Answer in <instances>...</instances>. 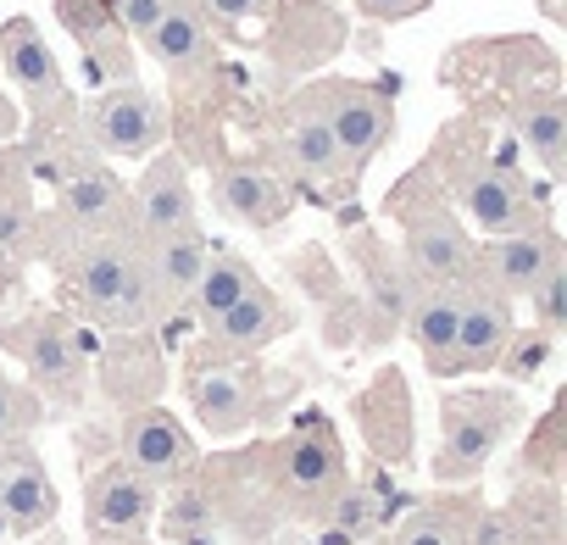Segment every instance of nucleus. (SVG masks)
I'll list each match as a JSON object with an SVG mask.
<instances>
[{"mask_svg":"<svg viewBox=\"0 0 567 545\" xmlns=\"http://www.w3.org/2000/svg\"><path fill=\"white\" fill-rule=\"evenodd\" d=\"M40 261H51L62 272L68 296L79 301V312L101 329H123V335H140L156 323L151 312V290H145V256H140V234L123 223V228H106V234H79V239H62L51 245Z\"/></svg>","mask_w":567,"mask_h":545,"instance_id":"1","label":"nucleus"},{"mask_svg":"<svg viewBox=\"0 0 567 545\" xmlns=\"http://www.w3.org/2000/svg\"><path fill=\"white\" fill-rule=\"evenodd\" d=\"M451 189H456V200L467 206V217H473L484 234L550 228V200H545L506 156H489L484 145H478L473 156H456V162H451Z\"/></svg>","mask_w":567,"mask_h":545,"instance_id":"2","label":"nucleus"},{"mask_svg":"<svg viewBox=\"0 0 567 545\" xmlns=\"http://www.w3.org/2000/svg\"><path fill=\"white\" fill-rule=\"evenodd\" d=\"M0 68H7V79L23 90V101L34 112V140L84 128V106L73 101V90H68L45 34L34 29V18H7L0 23Z\"/></svg>","mask_w":567,"mask_h":545,"instance_id":"3","label":"nucleus"},{"mask_svg":"<svg viewBox=\"0 0 567 545\" xmlns=\"http://www.w3.org/2000/svg\"><path fill=\"white\" fill-rule=\"evenodd\" d=\"M390 212L406 228V272H412L417 285H451V290H462L473 279V250L478 245L462 234V223L440 206L434 189L423 200H412L406 189H395Z\"/></svg>","mask_w":567,"mask_h":545,"instance_id":"4","label":"nucleus"},{"mask_svg":"<svg viewBox=\"0 0 567 545\" xmlns=\"http://www.w3.org/2000/svg\"><path fill=\"white\" fill-rule=\"evenodd\" d=\"M0 346L18 351L34 390L51 401H84V340L51 307H29L18 323H0Z\"/></svg>","mask_w":567,"mask_h":545,"instance_id":"5","label":"nucleus"},{"mask_svg":"<svg viewBox=\"0 0 567 545\" xmlns=\"http://www.w3.org/2000/svg\"><path fill=\"white\" fill-rule=\"evenodd\" d=\"M517 423V395L506 390H462L445 401V440H440V456H434V479L440 484H456V479H473L495 445L512 434Z\"/></svg>","mask_w":567,"mask_h":545,"instance_id":"6","label":"nucleus"},{"mask_svg":"<svg viewBox=\"0 0 567 545\" xmlns=\"http://www.w3.org/2000/svg\"><path fill=\"white\" fill-rule=\"evenodd\" d=\"M329 123V134L340 140L346 151V167L351 178H362V167L390 145L395 134V84H357V79H329V84H312L307 90Z\"/></svg>","mask_w":567,"mask_h":545,"instance_id":"7","label":"nucleus"},{"mask_svg":"<svg viewBox=\"0 0 567 545\" xmlns=\"http://www.w3.org/2000/svg\"><path fill=\"white\" fill-rule=\"evenodd\" d=\"M84 134L106 162H145L167 145V112L140 79H117L84 106Z\"/></svg>","mask_w":567,"mask_h":545,"instance_id":"8","label":"nucleus"},{"mask_svg":"<svg viewBox=\"0 0 567 545\" xmlns=\"http://www.w3.org/2000/svg\"><path fill=\"white\" fill-rule=\"evenodd\" d=\"M145 51L162 62L167 84L184 95L200 79H212L217 68V45H212V18H206V0H167L162 18L140 34Z\"/></svg>","mask_w":567,"mask_h":545,"instance_id":"9","label":"nucleus"},{"mask_svg":"<svg viewBox=\"0 0 567 545\" xmlns=\"http://www.w3.org/2000/svg\"><path fill=\"white\" fill-rule=\"evenodd\" d=\"M561 261H567V245H561L556 223L550 228H528V234H489L473 250V279H484L506 301H517V296L528 301V290Z\"/></svg>","mask_w":567,"mask_h":545,"instance_id":"10","label":"nucleus"},{"mask_svg":"<svg viewBox=\"0 0 567 545\" xmlns=\"http://www.w3.org/2000/svg\"><path fill=\"white\" fill-rule=\"evenodd\" d=\"M200 223L195 212V184H189V162L178 151H156L145 156V173L140 184L128 189V228L140 239L151 234H173V228H189Z\"/></svg>","mask_w":567,"mask_h":545,"instance_id":"11","label":"nucleus"},{"mask_svg":"<svg viewBox=\"0 0 567 545\" xmlns=\"http://www.w3.org/2000/svg\"><path fill=\"white\" fill-rule=\"evenodd\" d=\"M512 301L501 290H489L484 279H467L462 285V312H456V340H451V362H445V379L456 373H484L501 362L506 340H512Z\"/></svg>","mask_w":567,"mask_h":545,"instance_id":"12","label":"nucleus"},{"mask_svg":"<svg viewBox=\"0 0 567 545\" xmlns=\"http://www.w3.org/2000/svg\"><path fill=\"white\" fill-rule=\"evenodd\" d=\"M206 329V346H200V368L212 362H234V357H256V351H267L284 329H290V307H284L267 285H250L228 312H217L212 323H200Z\"/></svg>","mask_w":567,"mask_h":545,"instance_id":"13","label":"nucleus"},{"mask_svg":"<svg viewBox=\"0 0 567 545\" xmlns=\"http://www.w3.org/2000/svg\"><path fill=\"white\" fill-rule=\"evenodd\" d=\"M206 250H212V239H206L200 223L140 239V256H145V290H151V312H156V318L184 312V301H189L195 279H200V267H206Z\"/></svg>","mask_w":567,"mask_h":545,"instance_id":"14","label":"nucleus"},{"mask_svg":"<svg viewBox=\"0 0 567 545\" xmlns=\"http://www.w3.org/2000/svg\"><path fill=\"white\" fill-rule=\"evenodd\" d=\"M34 173L18 151H0V290L18 285V272L40 261V212H34Z\"/></svg>","mask_w":567,"mask_h":545,"instance_id":"15","label":"nucleus"},{"mask_svg":"<svg viewBox=\"0 0 567 545\" xmlns=\"http://www.w3.org/2000/svg\"><path fill=\"white\" fill-rule=\"evenodd\" d=\"M284 128H278V156H284V167H290L296 178H323V184H357L351 178V167H346V151H340V140L329 134V123H323V112H318V101L301 90L296 101H284Z\"/></svg>","mask_w":567,"mask_h":545,"instance_id":"16","label":"nucleus"},{"mask_svg":"<svg viewBox=\"0 0 567 545\" xmlns=\"http://www.w3.org/2000/svg\"><path fill=\"white\" fill-rule=\"evenodd\" d=\"M84 517L95 534H112V539H128V534H145V523L156 517V484L128 467V462H112L90 479L84 490Z\"/></svg>","mask_w":567,"mask_h":545,"instance_id":"17","label":"nucleus"},{"mask_svg":"<svg viewBox=\"0 0 567 545\" xmlns=\"http://www.w3.org/2000/svg\"><path fill=\"white\" fill-rule=\"evenodd\" d=\"M123 462L140 467L151 484H173V479H184L195 467V440H189V429L173 412L145 407L123 429Z\"/></svg>","mask_w":567,"mask_h":545,"instance_id":"18","label":"nucleus"},{"mask_svg":"<svg viewBox=\"0 0 567 545\" xmlns=\"http://www.w3.org/2000/svg\"><path fill=\"white\" fill-rule=\"evenodd\" d=\"M56 18H62V29L90 51V79H101V84L134 79L128 34H123V23H117L112 0H56Z\"/></svg>","mask_w":567,"mask_h":545,"instance_id":"19","label":"nucleus"},{"mask_svg":"<svg viewBox=\"0 0 567 545\" xmlns=\"http://www.w3.org/2000/svg\"><path fill=\"white\" fill-rule=\"evenodd\" d=\"M212 195H217V212L234 217V223H245V228H278L284 217H290V189H284V178H272L256 162L217 167Z\"/></svg>","mask_w":567,"mask_h":545,"instance_id":"20","label":"nucleus"},{"mask_svg":"<svg viewBox=\"0 0 567 545\" xmlns=\"http://www.w3.org/2000/svg\"><path fill=\"white\" fill-rule=\"evenodd\" d=\"M189 401H195V412H200L206 434H217V440L239 434V429L261 412V395H256L250 373H245V368H234V362H217V368L195 373V379H189Z\"/></svg>","mask_w":567,"mask_h":545,"instance_id":"21","label":"nucleus"},{"mask_svg":"<svg viewBox=\"0 0 567 545\" xmlns=\"http://www.w3.org/2000/svg\"><path fill=\"white\" fill-rule=\"evenodd\" d=\"M512 123L523 134V145L539 156V167L550 178L567 173V101L556 84L545 90H512Z\"/></svg>","mask_w":567,"mask_h":545,"instance_id":"22","label":"nucleus"},{"mask_svg":"<svg viewBox=\"0 0 567 545\" xmlns=\"http://www.w3.org/2000/svg\"><path fill=\"white\" fill-rule=\"evenodd\" d=\"M0 517L12 534H40L56 517V484L40 456H12L0 462Z\"/></svg>","mask_w":567,"mask_h":545,"instance_id":"23","label":"nucleus"},{"mask_svg":"<svg viewBox=\"0 0 567 545\" xmlns=\"http://www.w3.org/2000/svg\"><path fill=\"white\" fill-rule=\"evenodd\" d=\"M284 484L307 501H334L340 484H346V456L329 434V423H312L301 429L290 445H284Z\"/></svg>","mask_w":567,"mask_h":545,"instance_id":"24","label":"nucleus"},{"mask_svg":"<svg viewBox=\"0 0 567 545\" xmlns=\"http://www.w3.org/2000/svg\"><path fill=\"white\" fill-rule=\"evenodd\" d=\"M456 312H462V290H451V285H417V296L406 307L412 340H417V351H423L434 379H445L451 340H456Z\"/></svg>","mask_w":567,"mask_h":545,"instance_id":"25","label":"nucleus"},{"mask_svg":"<svg viewBox=\"0 0 567 545\" xmlns=\"http://www.w3.org/2000/svg\"><path fill=\"white\" fill-rule=\"evenodd\" d=\"M250 285H256V267H250L239 250H206V267H200V279H195L184 312H195L200 323H212V318L228 312Z\"/></svg>","mask_w":567,"mask_h":545,"instance_id":"26","label":"nucleus"},{"mask_svg":"<svg viewBox=\"0 0 567 545\" xmlns=\"http://www.w3.org/2000/svg\"><path fill=\"white\" fill-rule=\"evenodd\" d=\"M473 517H478V506H473L467 495H456V501H434V506H417V512L395 528V545H467Z\"/></svg>","mask_w":567,"mask_h":545,"instance_id":"27","label":"nucleus"},{"mask_svg":"<svg viewBox=\"0 0 567 545\" xmlns=\"http://www.w3.org/2000/svg\"><path fill=\"white\" fill-rule=\"evenodd\" d=\"M550 351H556V335H550V329H539V323H534L528 335H517V329H512V340H506V351H501V362H495V368H501L506 379H523V384H528V379L550 362Z\"/></svg>","mask_w":567,"mask_h":545,"instance_id":"28","label":"nucleus"},{"mask_svg":"<svg viewBox=\"0 0 567 545\" xmlns=\"http://www.w3.org/2000/svg\"><path fill=\"white\" fill-rule=\"evenodd\" d=\"M528 307H534V323H539V329H550V335L567 329V261L550 267L545 279L528 290Z\"/></svg>","mask_w":567,"mask_h":545,"instance_id":"29","label":"nucleus"},{"mask_svg":"<svg viewBox=\"0 0 567 545\" xmlns=\"http://www.w3.org/2000/svg\"><path fill=\"white\" fill-rule=\"evenodd\" d=\"M34 423H40V401H34L23 384H12L7 373H0V445L18 440V434H29Z\"/></svg>","mask_w":567,"mask_h":545,"instance_id":"30","label":"nucleus"},{"mask_svg":"<svg viewBox=\"0 0 567 545\" xmlns=\"http://www.w3.org/2000/svg\"><path fill=\"white\" fill-rule=\"evenodd\" d=\"M267 7H272V0H206V18L223 23V29H234V23H245V18H261Z\"/></svg>","mask_w":567,"mask_h":545,"instance_id":"31","label":"nucleus"},{"mask_svg":"<svg viewBox=\"0 0 567 545\" xmlns=\"http://www.w3.org/2000/svg\"><path fill=\"white\" fill-rule=\"evenodd\" d=\"M162 7H167V0H117V23H123V34H145V29L162 18Z\"/></svg>","mask_w":567,"mask_h":545,"instance_id":"32","label":"nucleus"},{"mask_svg":"<svg viewBox=\"0 0 567 545\" xmlns=\"http://www.w3.org/2000/svg\"><path fill=\"white\" fill-rule=\"evenodd\" d=\"M362 12H373V18H384V23H401V18H417L429 0H357Z\"/></svg>","mask_w":567,"mask_h":545,"instance_id":"33","label":"nucleus"},{"mask_svg":"<svg viewBox=\"0 0 567 545\" xmlns=\"http://www.w3.org/2000/svg\"><path fill=\"white\" fill-rule=\"evenodd\" d=\"M12 134H18V106L0 95V140H12Z\"/></svg>","mask_w":567,"mask_h":545,"instance_id":"34","label":"nucleus"},{"mask_svg":"<svg viewBox=\"0 0 567 545\" xmlns=\"http://www.w3.org/2000/svg\"><path fill=\"white\" fill-rule=\"evenodd\" d=\"M112 545H145V539H140V534H128V539H112Z\"/></svg>","mask_w":567,"mask_h":545,"instance_id":"35","label":"nucleus"},{"mask_svg":"<svg viewBox=\"0 0 567 545\" xmlns=\"http://www.w3.org/2000/svg\"><path fill=\"white\" fill-rule=\"evenodd\" d=\"M0 534H7V517H0Z\"/></svg>","mask_w":567,"mask_h":545,"instance_id":"36","label":"nucleus"}]
</instances>
